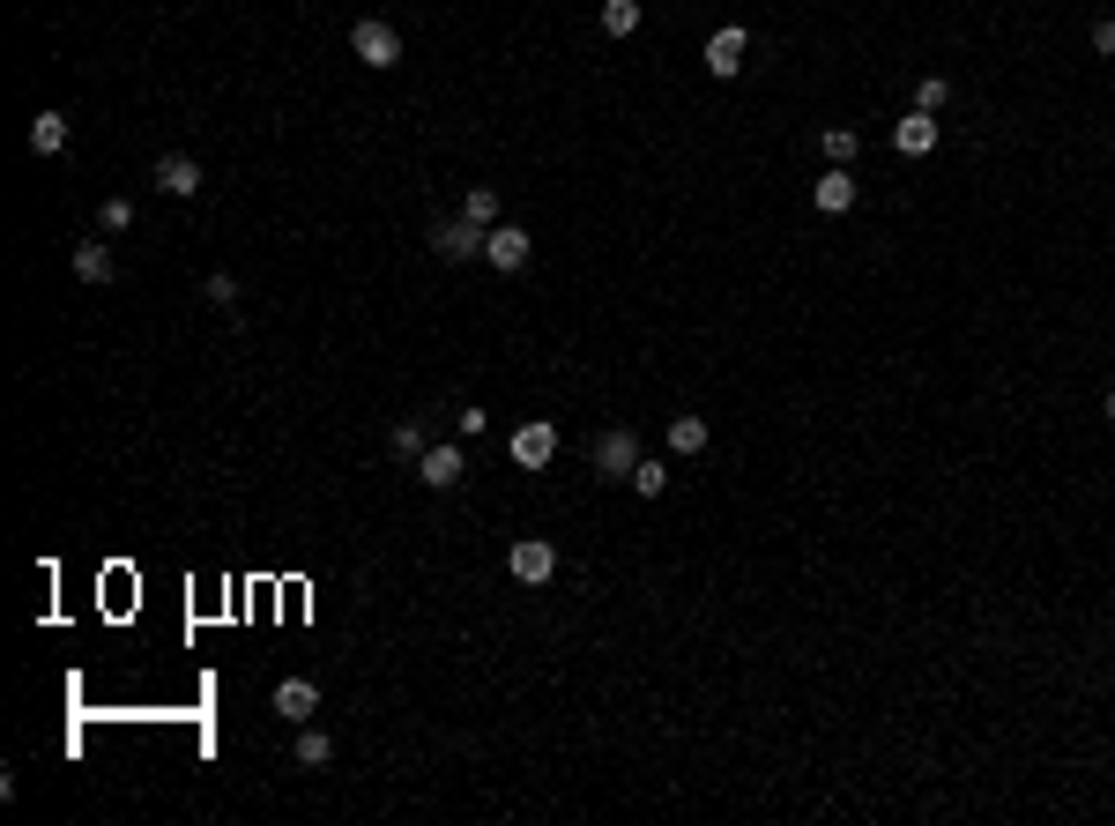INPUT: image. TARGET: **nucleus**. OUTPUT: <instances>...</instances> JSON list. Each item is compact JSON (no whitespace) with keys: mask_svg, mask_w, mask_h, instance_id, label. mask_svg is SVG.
Wrapping results in <instances>:
<instances>
[{"mask_svg":"<svg viewBox=\"0 0 1115 826\" xmlns=\"http://www.w3.org/2000/svg\"><path fill=\"white\" fill-rule=\"evenodd\" d=\"M349 52H357V68H395L402 60V30L379 23V16H365V23L349 30Z\"/></svg>","mask_w":1115,"mask_h":826,"instance_id":"1","label":"nucleus"},{"mask_svg":"<svg viewBox=\"0 0 1115 826\" xmlns=\"http://www.w3.org/2000/svg\"><path fill=\"white\" fill-rule=\"evenodd\" d=\"M506 574H514L520 588H544V581L558 574V551H550L544 536H520V544L506 551Z\"/></svg>","mask_w":1115,"mask_h":826,"instance_id":"2","label":"nucleus"},{"mask_svg":"<svg viewBox=\"0 0 1115 826\" xmlns=\"http://www.w3.org/2000/svg\"><path fill=\"white\" fill-rule=\"evenodd\" d=\"M506 454H514L520 470H550V454H558V425H550V417H528V425L506 440Z\"/></svg>","mask_w":1115,"mask_h":826,"instance_id":"3","label":"nucleus"},{"mask_svg":"<svg viewBox=\"0 0 1115 826\" xmlns=\"http://www.w3.org/2000/svg\"><path fill=\"white\" fill-rule=\"evenodd\" d=\"M484 239H491V231L469 224V216H446V224H432V253H439V261H476V253H484Z\"/></svg>","mask_w":1115,"mask_h":826,"instance_id":"4","label":"nucleus"},{"mask_svg":"<svg viewBox=\"0 0 1115 826\" xmlns=\"http://www.w3.org/2000/svg\"><path fill=\"white\" fill-rule=\"evenodd\" d=\"M528 253H536V239L520 224H491V239H484V261H491L498 275H520L528 269Z\"/></svg>","mask_w":1115,"mask_h":826,"instance_id":"5","label":"nucleus"},{"mask_svg":"<svg viewBox=\"0 0 1115 826\" xmlns=\"http://www.w3.org/2000/svg\"><path fill=\"white\" fill-rule=\"evenodd\" d=\"M595 470L610 476V484H625V476L640 470V440H632V432H625V425H610V432H602V440H595Z\"/></svg>","mask_w":1115,"mask_h":826,"instance_id":"6","label":"nucleus"},{"mask_svg":"<svg viewBox=\"0 0 1115 826\" xmlns=\"http://www.w3.org/2000/svg\"><path fill=\"white\" fill-rule=\"evenodd\" d=\"M462 476H469L462 447H424V462H417V484H432V492H454Z\"/></svg>","mask_w":1115,"mask_h":826,"instance_id":"7","label":"nucleus"},{"mask_svg":"<svg viewBox=\"0 0 1115 826\" xmlns=\"http://www.w3.org/2000/svg\"><path fill=\"white\" fill-rule=\"evenodd\" d=\"M743 52H751V38H743L737 23H729V30H714V38H707V75H721V82H729V75L743 68Z\"/></svg>","mask_w":1115,"mask_h":826,"instance_id":"8","label":"nucleus"},{"mask_svg":"<svg viewBox=\"0 0 1115 826\" xmlns=\"http://www.w3.org/2000/svg\"><path fill=\"white\" fill-rule=\"evenodd\" d=\"M313 707H321V685H313V677H283V685H275V715H283V723H313Z\"/></svg>","mask_w":1115,"mask_h":826,"instance_id":"9","label":"nucleus"},{"mask_svg":"<svg viewBox=\"0 0 1115 826\" xmlns=\"http://www.w3.org/2000/svg\"><path fill=\"white\" fill-rule=\"evenodd\" d=\"M892 150L900 157H930L937 150V112H908V120L892 127Z\"/></svg>","mask_w":1115,"mask_h":826,"instance_id":"10","label":"nucleus"},{"mask_svg":"<svg viewBox=\"0 0 1115 826\" xmlns=\"http://www.w3.org/2000/svg\"><path fill=\"white\" fill-rule=\"evenodd\" d=\"M811 201H818V216H848V209H855V179H848L841 164H833V172H825V179L811 187Z\"/></svg>","mask_w":1115,"mask_h":826,"instance_id":"11","label":"nucleus"},{"mask_svg":"<svg viewBox=\"0 0 1115 826\" xmlns=\"http://www.w3.org/2000/svg\"><path fill=\"white\" fill-rule=\"evenodd\" d=\"M156 187H164V194H172V201H186V194H201V164H194V157H164V164H156Z\"/></svg>","mask_w":1115,"mask_h":826,"instance_id":"12","label":"nucleus"},{"mask_svg":"<svg viewBox=\"0 0 1115 826\" xmlns=\"http://www.w3.org/2000/svg\"><path fill=\"white\" fill-rule=\"evenodd\" d=\"M30 150L60 157V150H68V120H60V112H38V120H30Z\"/></svg>","mask_w":1115,"mask_h":826,"instance_id":"13","label":"nucleus"},{"mask_svg":"<svg viewBox=\"0 0 1115 826\" xmlns=\"http://www.w3.org/2000/svg\"><path fill=\"white\" fill-rule=\"evenodd\" d=\"M74 275H82V283H112V246L82 239V246H74Z\"/></svg>","mask_w":1115,"mask_h":826,"instance_id":"14","label":"nucleus"},{"mask_svg":"<svg viewBox=\"0 0 1115 826\" xmlns=\"http://www.w3.org/2000/svg\"><path fill=\"white\" fill-rule=\"evenodd\" d=\"M669 454H707V417H669Z\"/></svg>","mask_w":1115,"mask_h":826,"instance_id":"15","label":"nucleus"},{"mask_svg":"<svg viewBox=\"0 0 1115 826\" xmlns=\"http://www.w3.org/2000/svg\"><path fill=\"white\" fill-rule=\"evenodd\" d=\"M818 150H825V164H841V172H848V157L863 150V134H855V127H825V134H818Z\"/></svg>","mask_w":1115,"mask_h":826,"instance_id":"16","label":"nucleus"},{"mask_svg":"<svg viewBox=\"0 0 1115 826\" xmlns=\"http://www.w3.org/2000/svg\"><path fill=\"white\" fill-rule=\"evenodd\" d=\"M335 759V737L327 729H297V767H327Z\"/></svg>","mask_w":1115,"mask_h":826,"instance_id":"17","label":"nucleus"},{"mask_svg":"<svg viewBox=\"0 0 1115 826\" xmlns=\"http://www.w3.org/2000/svg\"><path fill=\"white\" fill-rule=\"evenodd\" d=\"M602 30H610V38H632V30H640V0H602Z\"/></svg>","mask_w":1115,"mask_h":826,"instance_id":"18","label":"nucleus"},{"mask_svg":"<svg viewBox=\"0 0 1115 826\" xmlns=\"http://www.w3.org/2000/svg\"><path fill=\"white\" fill-rule=\"evenodd\" d=\"M625 484H632L640 500H662V492H669V470H662V462H647V454H640V470L625 476Z\"/></svg>","mask_w":1115,"mask_h":826,"instance_id":"19","label":"nucleus"},{"mask_svg":"<svg viewBox=\"0 0 1115 826\" xmlns=\"http://www.w3.org/2000/svg\"><path fill=\"white\" fill-rule=\"evenodd\" d=\"M462 216L491 231V224H498V194H491V187H469V194H462Z\"/></svg>","mask_w":1115,"mask_h":826,"instance_id":"20","label":"nucleus"},{"mask_svg":"<svg viewBox=\"0 0 1115 826\" xmlns=\"http://www.w3.org/2000/svg\"><path fill=\"white\" fill-rule=\"evenodd\" d=\"M387 447H395V462H424V432L409 425V417H402V425L387 432Z\"/></svg>","mask_w":1115,"mask_h":826,"instance_id":"21","label":"nucleus"},{"mask_svg":"<svg viewBox=\"0 0 1115 826\" xmlns=\"http://www.w3.org/2000/svg\"><path fill=\"white\" fill-rule=\"evenodd\" d=\"M944 98H952V82H944V75H922L915 82V112H944Z\"/></svg>","mask_w":1115,"mask_h":826,"instance_id":"22","label":"nucleus"},{"mask_svg":"<svg viewBox=\"0 0 1115 826\" xmlns=\"http://www.w3.org/2000/svg\"><path fill=\"white\" fill-rule=\"evenodd\" d=\"M98 224H104V231H126V224H134V201H126V194H112V201L98 209Z\"/></svg>","mask_w":1115,"mask_h":826,"instance_id":"23","label":"nucleus"},{"mask_svg":"<svg viewBox=\"0 0 1115 826\" xmlns=\"http://www.w3.org/2000/svg\"><path fill=\"white\" fill-rule=\"evenodd\" d=\"M209 299H216V305H239V275H209Z\"/></svg>","mask_w":1115,"mask_h":826,"instance_id":"24","label":"nucleus"},{"mask_svg":"<svg viewBox=\"0 0 1115 826\" xmlns=\"http://www.w3.org/2000/svg\"><path fill=\"white\" fill-rule=\"evenodd\" d=\"M1093 52H1101V60H1115V16H1108V23H1093Z\"/></svg>","mask_w":1115,"mask_h":826,"instance_id":"25","label":"nucleus"},{"mask_svg":"<svg viewBox=\"0 0 1115 826\" xmlns=\"http://www.w3.org/2000/svg\"><path fill=\"white\" fill-rule=\"evenodd\" d=\"M1101 410H1108V417H1115V387H1108V402H1101Z\"/></svg>","mask_w":1115,"mask_h":826,"instance_id":"26","label":"nucleus"}]
</instances>
